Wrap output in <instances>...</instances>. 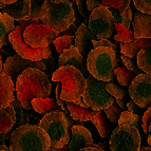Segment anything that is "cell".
<instances>
[{
  "instance_id": "44dd1931",
  "label": "cell",
  "mask_w": 151,
  "mask_h": 151,
  "mask_svg": "<svg viewBox=\"0 0 151 151\" xmlns=\"http://www.w3.org/2000/svg\"><path fill=\"white\" fill-rule=\"evenodd\" d=\"M14 19L10 15L1 13L0 14V45L3 48L10 42V35L11 33L14 32L16 29Z\"/></svg>"
},
{
  "instance_id": "8fae6325",
  "label": "cell",
  "mask_w": 151,
  "mask_h": 151,
  "mask_svg": "<svg viewBox=\"0 0 151 151\" xmlns=\"http://www.w3.org/2000/svg\"><path fill=\"white\" fill-rule=\"evenodd\" d=\"M59 33L45 24L29 25L23 33L25 43L32 48H48L58 37Z\"/></svg>"
},
{
  "instance_id": "5b68a950",
  "label": "cell",
  "mask_w": 151,
  "mask_h": 151,
  "mask_svg": "<svg viewBox=\"0 0 151 151\" xmlns=\"http://www.w3.org/2000/svg\"><path fill=\"white\" fill-rule=\"evenodd\" d=\"M38 126L45 129L50 136L51 151L63 148L70 143L71 124L65 112L54 111L49 114H45L39 122Z\"/></svg>"
},
{
  "instance_id": "11a10c76",
  "label": "cell",
  "mask_w": 151,
  "mask_h": 151,
  "mask_svg": "<svg viewBox=\"0 0 151 151\" xmlns=\"http://www.w3.org/2000/svg\"><path fill=\"white\" fill-rule=\"evenodd\" d=\"M0 151H11V150H9V149L5 147V145H1V146H0Z\"/></svg>"
},
{
  "instance_id": "bcb514c9",
  "label": "cell",
  "mask_w": 151,
  "mask_h": 151,
  "mask_svg": "<svg viewBox=\"0 0 151 151\" xmlns=\"http://www.w3.org/2000/svg\"><path fill=\"white\" fill-rule=\"evenodd\" d=\"M127 109H128V111H129V112H131V113L136 114V112L139 111V108L133 101H129V103L127 104Z\"/></svg>"
},
{
  "instance_id": "d6986e66",
  "label": "cell",
  "mask_w": 151,
  "mask_h": 151,
  "mask_svg": "<svg viewBox=\"0 0 151 151\" xmlns=\"http://www.w3.org/2000/svg\"><path fill=\"white\" fill-rule=\"evenodd\" d=\"M132 25L136 39H151V17L149 15L135 14Z\"/></svg>"
},
{
  "instance_id": "8d00e7d4",
  "label": "cell",
  "mask_w": 151,
  "mask_h": 151,
  "mask_svg": "<svg viewBox=\"0 0 151 151\" xmlns=\"http://www.w3.org/2000/svg\"><path fill=\"white\" fill-rule=\"evenodd\" d=\"M121 58H122V61H123L124 65H125L129 71H132V72H134V73H136V74H141V71H142L141 68L139 67L137 63H135L134 59H132V58H130V57H127L126 55H122Z\"/></svg>"
},
{
  "instance_id": "7a4b0ae2",
  "label": "cell",
  "mask_w": 151,
  "mask_h": 151,
  "mask_svg": "<svg viewBox=\"0 0 151 151\" xmlns=\"http://www.w3.org/2000/svg\"><path fill=\"white\" fill-rule=\"evenodd\" d=\"M11 151H48L51 139L47 131L37 125H23L10 135Z\"/></svg>"
},
{
  "instance_id": "74e56055",
  "label": "cell",
  "mask_w": 151,
  "mask_h": 151,
  "mask_svg": "<svg viewBox=\"0 0 151 151\" xmlns=\"http://www.w3.org/2000/svg\"><path fill=\"white\" fill-rule=\"evenodd\" d=\"M133 3L141 13L151 15V0H133Z\"/></svg>"
},
{
  "instance_id": "c3c4849f",
  "label": "cell",
  "mask_w": 151,
  "mask_h": 151,
  "mask_svg": "<svg viewBox=\"0 0 151 151\" xmlns=\"http://www.w3.org/2000/svg\"><path fill=\"white\" fill-rule=\"evenodd\" d=\"M18 0H0V3L4 5H9V4H13V3L17 2Z\"/></svg>"
},
{
  "instance_id": "9a60e30c",
  "label": "cell",
  "mask_w": 151,
  "mask_h": 151,
  "mask_svg": "<svg viewBox=\"0 0 151 151\" xmlns=\"http://www.w3.org/2000/svg\"><path fill=\"white\" fill-rule=\"evenodd\" d=\"M71 133L72 137L68 145L69 151H78L81 149L94 146L91 132L83 126H77V125L72 126Z\"/></svg>"
},
{
  "instance_id": "5bb4252c",
  "label": "cell",
  "mask_w": 151,
  "mask_h": 151,
  "mask_svg": "<svg viewBox=\"0 0 151 151\" xmlns=\"http://www.w3.org/2000/svg\"><path fill=\"white\" fill-rule=\"evenodd\" d=\"M58 67H65V65H72L74 68L78 69L83 76L88 78L90 76L88 68H87V60L81 54V52L77 50L75 45L71 47L70 49L65 50L63 54L58 57Z\"/></svg>"
},
{
  "instance_id": "9c48e42d",
  "label": "cell",
  "mask_w": 151,
  "mask_h": 151,
  "mask_svg": "<svg viewBox=\"0 0 151 151\" xmlns=\"http://www.w3.org/2000/svg\"><path fill=\"white\" fill-rule=\"evenodd\" d=\"M142 137L137 128L132 126H119L109 139L111 151H139Z\"/></svg>"
},
{
  "instance_id": "603a6c76",
  "label": "cell",
  "mask_w": 151,
  "mask_h": 151,
  "mask_svg": "<svg viewBox=\"0 0 151 151\" xmlns=\"http://www.w3.org/2000/svg\"><path fill=\"white\" fill-rule=\"evenodd\" d=\"M16 124V119H14L5 109L0 110V136H1V145H4L5 135L12 133L13 128Z\"/></svg>"
},
{
  "instance_id": "f35d334b",
  "label": "cell",
  "mask_w": 151,
  "mask_h": 151,
  "mask_svg": "<svg viewBox=\"0 0 151 151\" xmlns=\"http://www.w3.org/2000/svg\"><path fill=\"white\" fill-rule=\"evenodd\" d=\"M43 63H45V67H47V75H48V77L52 78L53 74L55 73V71L58 70V63H56V60L55 58L53 57V55H51L47 59H43Z\"/></svg>"
},
{
  "instance_id": "6f0895ef",
  "label": "cell",
  "mask_w": 151,
  "mask_h": 151,
  "mask_svg": "<svg viewBox=\"0 0 151 151\" xmlns=\"http://www.w3.org/2000/svg\"><path fill=\"white\" fill-rule=\"evenodd\" d=\"M54 151H69L68 148H65V147H63V148H59V149H56V150Z\"/></svg>"
},
{
  "instance_id": "7dc6e473",
  "label": "cell",
  "mask_w": 151,
  "mask_h": 151,
  "mask_svg": "<svg viewBox=\"0 0 151 151\" xmlns=\"http://www.w3.org/2000/svg\"><path fill=\"white\" fill-rule=\"evenodd\" d=\"M93 147L101 149L103 151H111L110 146H109V143H107V142H103V143H99V144H97V145H94Z\"/></svg>"
},
{
  "instance_id": "60d3db41",
  "label": "cell",
  "mask_w": 151,
  "mask_h": 151,
  "mask_svg": "<svg viewBox=\"0 0 151 151\" xmlns=\"http://www.w3.org/2000/svg\"><path fill=\"white\" fill-rule=\"evenodd\" d=\"M61 88H63V86H61V83H58L57 86H56V91H55V99L57 101V104L59 105V107H60V109H63V112H67V106H65V101H63V98H61Z\"/></svg>"
},
{
  "instance_id": "ffe728a7",
  "label": "cell",
  "mask_w": 151,
  "mask_h": 151,
  "mask_svg": "<svg viewBox=\"0 0 151 151\" xmlns=\"http://www.w3.org/2000/svg\"><path fill=\"white\" fill-rule=\"evenodd\" d=\"M151 48V39H134L129 43H121V51L123 55L134 59L144 49Z\"/></svg>"
},
{
  "instance_id": "e0dca14e",
  "label": "cell",
  "mask_w": 151,
  "mask_h": 151,
  "mask_svg": "<svg viewBox=\"0 0 151 151\" xmlns=\"http://www.w3.org/2000/svg\"><path fill=\"white\" fill-rule=\"evenodd\" d=\"M2 11V13L10 15L14 20L18 22L29 20L32 12V0H18L17 2L13 4L5 5Z\"/></svg>"
},
{
  "instance_id": "f6af8a7d",
  "label": "cell",
  "mask_w": 151,
  "mask_h": 151,
  "mask_svg": "<svg viewBox=\"0 0 151 151\" xmlns=\"http://www.w3.org/2000/svg\"><path fill=\"white\" fill-rule=\"evenodd\" d=\"M104 5L99 0H87V8H88L89 12H93L95 9L99 8Z\"/></svg>"
},
{
  "instance_id": "816d5d0a",
  "label": "cell",
  "mask_w": 151,
  "mask_h": 151,
  "mask_svg": "<svg viewBox=\"0 0 151 151\" xmlns=\"http://www.w3.org/2000/svg\"><path fill=\"white\" fill-rule=\"evenodd\" d=\"M147 142H148V144L151 146V124H150V126H149V130H148V139H147Z\"/></svg>"
},
{
  "instance_id": "f907efd6",
  "label": "cell",
  "mask_w": 151,
  "mask_h": 151,
  "mask_svg": "<svg viewBox=\"0 0 151 151\" xmlns=\"http://www.w3.org/2000/svg\"><path fill=\"white\" fill-rule=\"evenodd\" d=\"M116 103L119 104V106L121 107L123 110L127 107V105H125V103H124V99H117V101H116Z\"/></svg>"
},
{
  "instance_id": "484cf974",
  "label": "cell",
  "mask_w": 151,
  "mask_h": 151,
  "mask_svg": "<svg viewBox=\"0 0 151 151\" xmlns=\"http://www.w3.org/2000/svg\"><path fill=\"white\" fill-rule=\"evenodd\" d=\"M111 14L113 16L114 23H119V24L123 25L124 28L130 29L131 25V18H132V11L130 8L126 10V12L121 13L119 10H116L114 8H109Z\"/></svg>"
},
{
  "instance_id": "d590c367",
  "label": "cell",
  "mask_w": 151,
  "mask_h": 151,
  "mask_svg": "<svg viewBox=\"0 0 151 151\" xmlns=\"http://www.w3.org/2000/svg\"><path fill=\"white\" fill-rule=\"evenodd\" d=\"M105 113L107 115V119L110 122H112V123H119V117H121L122 113H123V109L119 106L117 103H113L112 106L105 110Z\"/></svg>"
},
{
  "instance_id": "cb8c5ba5",
  "label": "cell",
  "mask_w": 151,
  "mask_h": 151,
  "mask_svg": "<svg viewBox=\"0 0 151 151\" xmlns=\"http://www.w3.org/2000/svg\"><path fill=\"white\" fill-rule=\"evenodd\" d=\"M106 117H107L106 113L103 112V111H94V110L91 111L90 122H92V124L97 128L101 136L104 137V139L108 137L109 133H110V128H109V125L107 123Z\"/></svg>"
},
{
  "instance_id": "f1b7e54d",
  "label": "cell",
  "mask_w": 151,
  "mask_h": 151,
  "mask_svg": "<svg viewBox=\"0 0 151 151\" xmlns=\"http://www.w3.org/2000/svg\"><path fill=\"white\" fill-rule=\"evenodd\" d=\"M11 106H13V108L15 109L16 115H17V121H16V124H15V126H14V128L17 129V128H19V127L23 126V125H29L30 119H29L28 114L23 111V106L20 104V101L15 98V99L11 103Z\"/></svg>"
},
{
  "instance_id": "3957f363",
  "label": "cell",
  "mask_w": 151,
  "mask_h": 151,
  "mask_svg": "<svg viewBox=\"0 0 151 151\" xmlns=\"http://www.w3.org/2000/svg\"><path fill=\"white\" fill-rule=\"evenodd\" d=\"M55 83H61V98L67 103H76L86 92L87 81L78 69L72 65H65L55 71L52 78Z\"/></svg>"
},
{
  "instance_id": "d6a6232c",
  "label": "cell",
  "mask_w": 151,
  "mask_h": 151,
  "mask_svg": "<svg viewBox=\"0 0 151 151\" xmlns=\"http://www.w3.org/2000/svg\"><path fill=\"white\" fill-rule=\"evenodd\" d=\"M45 0H32V12L30 19L32 20L41 19L45 12Z\"/></svg>"
},
{
  "instance_id": "681fc988",
  "label": "cell",
  "mask_w": 151,
  "mask_h": 151,
  "mask_svg": "<svg viewBox=\"0 0 151 151\" xmlns=\"http://www.w3.org/2000/svg\"><path fill=\"white\" fill-rule=\"evenodd\" d=\"M78 151H103V150L99 148H96V147H89V148H83Z\"/></svg>"
},
{
  "instance_id": "7402d4cb",
  "label": "cell",
  "mask_w": 151,
  "mask_h": 151,
  "mask_svg": "<svg viewBox=\"0 0 151 151\" xmlns=\"http://www.w3.org/2000/svg\"><path fill=\"white\" fill-rule=\"evenodd\" d=\"M33 109L40 114H49L54 111H59L57 101L54 98H36L32 101Z\"/></svg>"
},
{
  "instance_id": "52a82bcc",
  "label": "cell",
  "mask_w": 151,
  "mask_h": 151,
  "mask_svg": "<svg viewBox=\"0 0 151 151\" xmlns=\"http://www.w3.org/2000/svg\"><path fill=\"white\" fill-rule=\"evenodd\" d=\"M32 24H40V23H39V20H32V19L19 21V25L16 27L14 32L11 33L9 39H10L13 49L22 58L32 61H40L42 59H47L52 55V49L51 47L32 48L25 43L24 39H23V33L29 25Z\"/></svg>"
},
{
  "instance_id": "f546056e",
  "label": "cell",
  "mask_w": 151,
  "mask_h": 151,
  "mask_svg": "<svg viewBox=\"0 0 151 151\" xmlns=\"http://www.w3.org/2000/svg\"><path fill=\"white\" fill-rule=\"evenodd\" d=\"M114 74L117 77V81L121 83L122 86H130L131 83L133 81V79L136 77V73L132 72V71H129L127 68H116L114 70Z\"/></svg>"
},
{
  "instance_id": "836d02e7",
  "label": "cell",
  "mask_w": 151,
  "mask_h": 151,
  "mask_svg": "<svg viewBox=\"0 0 151 151\" xmlns=\"http://www.w3.org/2000/svg\"><path fill=\"white\" fill-rule=\"evenodd\" d=\"M99 1L108 8H114L121 13H124L129 8L131 0H99Z\"/></svg>"
},
{
  "instance_id": "4316f807",
  "label": "cell",
  "mask_w": 151,
  "mask_h": 151,
  "mask_svg": "<svg viewBox=\"0 0 151 151\" xmlns=\"http://www.w3.org/2000/svg\"><path fill=\"white\" fill-rule=\"evenodd\" d=\"M137 65L145 74L151 75V48L144 49L139 53L137 57Z\"/></svg>"
},
{
  "instance_id": "2e32d148",
  "label": "cell",
  "mask_w": 151,
  "mask_h": 151,
  "mask_svg": "<svg viewBox=\"0 0 151 151\" xmlns=\"http://www.w3.org/2000/svg\"><path fill=\"white\" fill-rule=\"evenodd\" d=\"M86 23H81L75 34V47L85 58L88 57L89 53L94 49L92 41L97 39L96 36H94L87 28Z\"/></svg>"
},
{
  "instance_id": "7c38bea8",
  "label": "cell",
  "mask_w": 151,
  "mask_h": 151,
  "mask_svg": "<svg viewBox=\"0 0 151 151\" xmlns=\"http://www.w3.org/2000/svg\"><path fill=\"white\" fill-rule=\"evenodd\" d=\"M131 99L139 107L147 108L151 106V75L137 74L129 86Z\"/></svg>"
},
{
  "instance_id": "f5cc1de1",
  "label": "cell",
  "mask_w": 151,
  "mask_h": 151,
  "mask_svg": "<svg viewBox=\"0 0 151 151\" xmlns=\"http://www.w3.org/2000/svg\"><path fill=\"white\" fill-rule=\"evenodd\" d=\"M5 56H9V53H8V52H5V51L1 50V59H2L3 57L6 58V57H5ZM9 57H10V56H9ZM6 59H8V58H6Z\"/></svg>"
},
{
  "instance_id": "277c9868",
  "label": "cell",
  "mask_w": 151,
  "mask_h": 151,
  "mask_svg": "<svg viewBox=\"0 0 151 151\" xmlns=\"http://www.w3.org/2000/svg\"><path fill=\"white\" fill-rule=\"evenodd\" d=\"M87 68L90 75L101 81H111L117 67L116 51L107 47L95 48L87 57Z\"/></svg>"
},
{
  "instance_id": "d4e9b609",
  "label": "cell",
  "mask_w": 151,
  "mask_h": 151,
  "mask_svg": "<svg viewBox=\"0 0 151 151\" xmlns=\"http://www.w3.org/2000/svg\"><path fill=\"white\" fill-rule=\"evenodd\" d=\"M67 109L70 112V116L72 119L78 122H88L90 121L91 111L89 107H81L75 105L74 103H67Z\"/></svg>"
},
{
  "instance_id": "6da1fadb",
  "label": "cell",
  "mask_w": 151,
  "mask_h": 151,
  "mask_svg": "<svg viewBox=\"0 0 151 151\" xmlns=\"http://www.w3.org/2000/svg\"><path fill=\"white\" fill-rule=\"evenodd\" d=\"M17 99L27 110L33 109L32 101L36 98H48L51 83L48 75L35 68L25 70L16 83Z\"/></svg>"
},
{
  "instance_id": "9f6ffc18",
  "label": "cell",
  "mask_w": 151,
  "mask_h": 151,
  "mask_svg": "<svg viewBox=\"0 0 151 151\" xmlns=\"http://www.w3.org/2000/svg\"><path fill=\"white\" fill-rule=\"evenodd\" d=\"M139 151H151V147H143Z\"/></svg>"
},
{
  "instance_id": "4dcf8cb0",
  "label": "cell",
  "mask_w": 151,
  "mask_h": 151,
  "mask_svg": "<svg viewBox=\"0 0 151 151\" xmlns=\"http://www.w3.org/2000/svg\"><path fill=\"white\" fill-rule=\"evenodd\" d=\"M114 25H115V29L117 31V34L114 36V40L119 41L121 43H129L135 39L134 32H132L130 29L124 28L123 25L119 24V23H114Z\"/></svg>"
},
{
  "instance_id": "4fadbf2b",
  "label": "cell",
  "mask_w": 151,
  "mask_h": 151,
  "mask_svg": "<svg viewBox=\"0 0 151 151\" xmlns=\"http://www.w3.org/2000/svg\"><path fill=\"white\" fill-rule=\"evenodd\" d=\"M30 68H35L38 70L45 72L47 71V67H45V63L42 60L40 61H32L24 59L21 57L19 54L13 55L8 57V59L5 60L4 63V69H3L2 73H5L6 75H9L12 81H14V83H17L18 77L24 72L25 70H28Z\"/></svg>"
},
{
  "instance_id": "30bf717a",
  "label": "cell",
  "mask_w": 151,
  "mask_h": 151,
  "mask_svg": "<svg viewBox=\"0 0 151 151\" xmlns=\"http://www.w3.org/2000/svg\"><path fill=\"white\" fill-rule=\"evenodd\" d=\"M114 19L110 10L106 5H101L91 12L88 29L97 39H108L114 31Z\"/></svg>"
},
{
  "instance_id": "db71d44e",
  "label": "cell",
  "mask_w": 151,
  "mask_h": 151,
  "mask_svg": "<svg viewBox=\"0 0 151 151\" xmlns=\"http://www.w3.org/2000/svg\"><path fill=\"white\" fill-rule=\"evenodd\" d=\"M49 1H51V2H53V3H61V2L67 1V0H49Z\"/></svg>"
},
{
  "instance_id": "b9f144b4",
  "label": "cell",
  "mask_w": 151,
  "mask_h": 151,
  "mask_svg": "<svg viewBox=\"0 0 151 151\" xmlns=\"http://www.w3.org/2000/svg\"><path fill=\"white\" fill-rule=\"evenodd\" d=\"M92 43H93L94 49L99 48V47H107V48H111L116 51V45L110 42L108 39H95V40L92 41Z\"/></svg>"
},
{
  "instance_id": "ba28073f",
  "label": "cell",
  "mask_w": 151,
  "mask_h": 151,
  "mask_svg": "<svg viewBox=\"0 0 151 151\" xmlns=\"http://www.w3.org/2000/svg\"><path fill=\"white\" fill-rule=\"evenodd\" d=\"M86 81L87 89L81 98L87 107L94 111H103L112 106L114 97L106 91L108 81H98L92 75L86 78Z\"/></svg>"
},
{
  "instance_id": "ac0fdd59",
  "label": "cell",
  "mask_w": 151,
  "mask_h": 151,
  "mask_svg": "<svg viewBox=\"0 0 151 151\" xmlns=\"http://www.w3.org/2000/svg\"><path fill=\"white\" fill-rule=\"evenodd\" d=\"M14 91L16 87L14 86V81L12 78L5 73L0 74V107L1 109L8 108L15 97Z\"/></svg>"
},
{
  "instance_id": "ab89813d",
  "label": "cell",
  "mask_w": 151,
  "mask_h": 151,
  "mask_svg": "<svg viewBox=\"0 0 151 151\" xmlns=\"http://www.w3.org/2000/svg\"><path fill=\"white\" fill-rule=\"evenodd\" d=\"M142 128H143V131L145 133L148 134V130H149V126L151 124V106L148 108V110L144 113L143 117H142Z\"/></svg>"
},
{
  "instance_id": "1f68e13d",
  "label": "cell",
  "mask_w": 151,
  "mask_h": 151,
  "mask_svg": "<svg viewBox=\"0 0 151 151\" xmlns=\"http://www.w3.org/2000/svg\"><path fill=\"white\" fill-rule=\"evenodd\" d=\"M56 52L58 54H63L65 50L70 49L75 45V37L74 36H63V37H57L54 40Z\"/></svg>"
},
{
  "instance_id": "ee69618b",
  "label": "cell",
  "mask_w": 151,
  "mask_h": 151,
  "mask_svg": "<svg viewBox=\"0 0 151 151\" xmlns=\"http://www.w3.org/2000/svg\"><path fill=\"white\" fill-rule=\"evenodd\" d=\"M77 29L78 28H76L75 22H73L65 31L59 33L58 37H63V36H74V37H75V34H76V32H77Z\"/></svg>"
},
{
  "instance_id": "8992f818",
  "label": "cell",
  "mask_w": 151,
  "mask_h": 151,
  "mask_svg": "<svg viewBox=\"0 0 151 151\" xmlns=\"http://www.w3.org/2000/svg\"><path fill=\"white\" fill-rule=\"evenodd\" d=\"M40 20L56 32H63L75 21L73 3L70 0L61 3H53L45 0V12Z\"/></svg>"
},
{
  "instance_id": "83f0119b",
  "label": "cell",
  "mask_w": 151,
  "mask_h": 151,
  "mask_svg": "<svg viewBox=\"0 0 151 151\" xmlns=\"http://www.w3.org/2000/svg\"><path fill=\"white\" fill-rule=\"evenodd\" d=\"M119 126H132L135 127L139 130V127H142V122L141 117L137 114L131 113L129 111H123L121 117H119V121L117 123Z\"/></svg>"
},
{
  "instance_id": "e575fe53",
  "label": "cell",
  "mask_w": 151,
  "mask_h": 151,
  "mask_svg": "<svg viewBox=\"0 0 151 151\" xmlns=\"http://www.w3.org/2000/svg\"><path fill=\"white\" fill-rule=\"evenodd\" d=\"M113 83H114V78L111 81H108V83H107L106 91L110 94V95L113 96L116 101H117V99H123V98L125 97V95H126V91Z\"/></svg>"
},
{
  "instance_id": "7bdbcfd3",
  "label": "cell",
  "mask_w": 151,
  "mask_h": 151,
  "mask_svg": "<svg viewBox=\"0 0 151 151\" xmlns=\"http://www.w3.org/2000/svg\"><path fill=\"white\" fill-rule=\"evenodd\" d=\"M76 3H77V8L79 13H81V15L86 18L89 12L88 8H87V0H77Z\"/></svg>"
}]
</instances>
